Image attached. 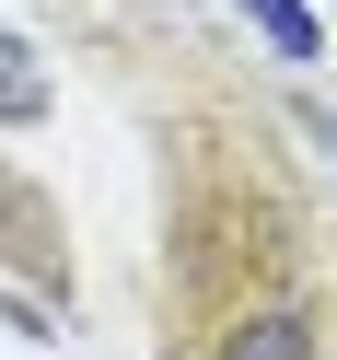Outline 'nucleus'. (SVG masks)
<instances>
[{"instance_id": "7ed1b4c3", "label": "nucleus", "mask_w": 337, "mask_h": 360, "mask_svg": "<svg viewBox=\"0 0 337 360\" xmlns=\"http://www.w3.org/2000/svg\"><path fill=\"white\" fill-rule=\"evenodd\" d=\"M35 105H47V82H35V58L0 35V117H35Z\"/></svg>"}, {"instance_id": "f257e3e1", "label": "nucleus", "mask_w": 337, "mask_h": 360, "mask_svg": "<svg viewBox=\"0 0 337 360\" xmlns=\"http://www.w3.org/2000/svg\"><path fill=\"white\" fill-rule=\"evenodd\" d=\"M210 360H314V326H303L291 302H279V314H244V326L221 337Z\"/></svg>"}, {"instance_id": "f03ea898", "label": "nucleus", "mask_w": 337, "mask_h": 360, "mask_svg": "<svg viewBox=\"0 0 337 360\" xmlns=\"http://www.w3.org/2000/svg\"><path fill=\"white\" fill-rule=\"evenodd\" d=\"M244 12H256V35L291 58V70H314V58H326V47H314V12H303V0H244Z\"/></svg>"}]
</instances>
